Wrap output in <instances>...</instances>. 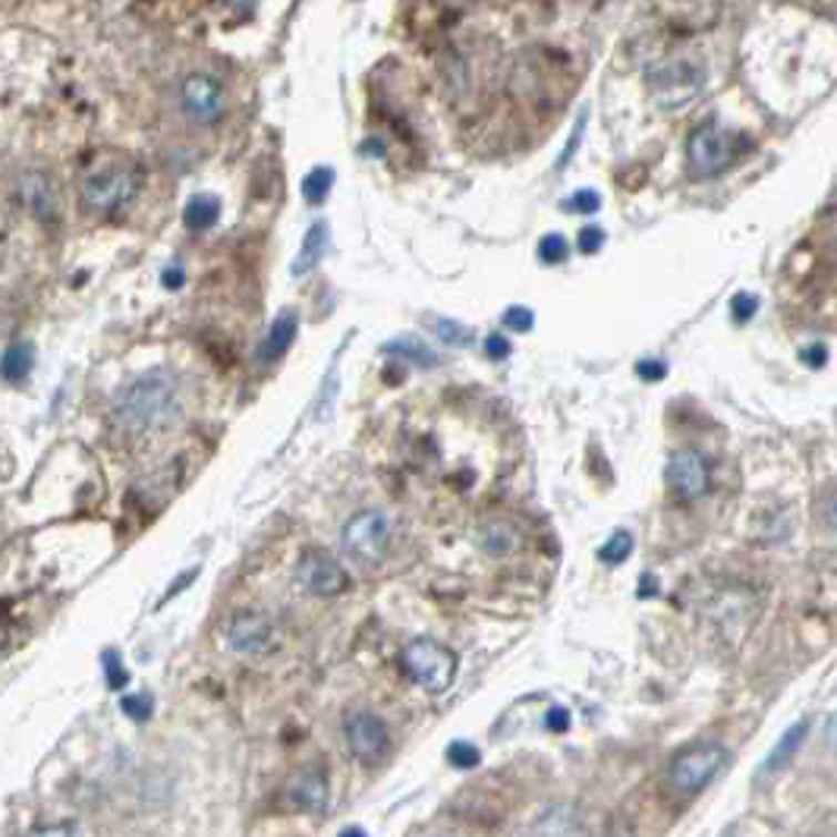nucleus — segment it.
<instances>
[{"label":"nucleus","mask_w":837,"mask_h":837,"mask_svg":"<svg viewBox=\"0 0 837 837\" xmlns=\"http://www.w3.org/2000/svg\"><path fill=\"white\" fill-rule=\"evenodd\" d=\"M806 737H809V721H797L784 737L778 741V746L768 753V759H765V765H762V778H772V775H778V772H784L790 762H794V756L799 753V746L806 743Z\"/></svg>","instance_id":"17"},{"label":"nucleus","mask_w":837,"mask_h":837,"mask_svg":"<svg viewBox=\"0 0 837 837\" xmlns=\"http://www.w3.org/2000/svg\"><path fill=\"white\" fill-rule=\"evenodd\" d=\"M649 92L662 108H683L693 98H700L705 85V67L693 58H674L664 60L659 67L649 70Z\"/></svg>","instance_id":"5"},{"label":"nucleus","mask_w":837,"mask_h":837,"mask_svg":"<svg viewBox=\"0 0 837 837\" xmlns=\"http://www.w3.org/2000/svg\"><path fill=\"white\" fill-rule=\"evenodd\" d=\"M486 353L491 359H507V356L513 353V344L507 340L504 334H491L486 340Z\"/></svg>","instance_id":"36"},{"label":"nucleus","mask_w":837,"mask_h":837,"mask_svg":"<svg viewBox=\"0 0 837 837\" xmlns=\"http://www.w3.org/2000/svg\"><path fill=\"white\" fill-rule=\"evenodd\" d=\"M630 554H633V535H630L626 529H621V532H614V535L604 542L602 551H599V561H602V564L617 566L623 564Z\"/></svg>","instance_id":"23"},{"label":"nucleus","mask_w":837,"mask_h":837,"mask_svg":"<svg viewBox=\"0 0 837 837\" xmlns=\"http://www.w3.org/2000/svg\"><path fill=\"white\" fill-rule=\"evenodd\" d=\"M120 712H123L126 718L145 724V721L155 715V696H152V693H130V696L120 700Z\"/></svg>","instance_id":"25"},{"label":"nucleus","mask_w":837,"mask_h":837,"mask_svg":"<svg viewBox=\"0 0 837 837\" xmlns=\"http://www.w3.org/2000/svg\"><path fill=\"white\" fill-rule=\"evenodd\" d=\"M570 724H573V715L566 712L564 705H554V708H548L545 727L551 731V734H566V731H570Z\"/></svg>","instance_id":"33"},{"label":"nucleus","mask_w":837,"mask_h":837,"mask_svg":"<svg viewBox=\"0 0 837 837\" xmlns=\"http://www.w3.org/2000/svg\"><path fill=\"white\" fill-rule=\"evenodd\" d=\"M404 671L409 674V681L419 683L426 693L441 696L457 677V655L448 645L435 643V640H416L404 649Z\"/></svg>","instance_id":"6"},{"label":"nucleus","mask_w":837,"mask_h":837,"mask_svg":"<svg viewBox=\"0 0 837 837\" xmlns=\"http://www.w3.org/2000/svg\"><path fill=\"white\" fill-rule=\"evenodd\" d=\"M73 825H54V828H35V835H73Z\"/></svg>","instance_id":"40"},{"label":"nucleus","mask_w":837,"mask_h":837,"mask_svg":"<svg viewBox=\"0 0 837 837\" xmlns=\"http://www.w3.org/2000/svg\"><path fill=\"white\" fill-rule=\"evenodd\" d=\"M636 375L643 381H664L667 378V363H662V359H640L636 363Z\"/></svg>","instance_id":"34"},{"label":"nucleus","mask_w":837,"mask_h":837,"mask_svg":"<svg viewBox=\"0 0 837 837\" xmlns=\"http://www.w3.org/2000/svg\"><path fill=\"white\" fill-rule=\"evenodd\" d=\"M180 404L176 378L167 369L145 371L114 404V416L130 431H152L171 422Z\"/></svg>","instance_id":"1"},{"label":"nucleus","mask_w":837,"mask_h":837,"mask_svg":"<svg viewBox=\"0 0 837 837\" xmlns=\"http://www.w3.org/2000/svg\"><path fill=\"white\" fill-rule=\"evenodd\" d=\"M180 101H183L186 118L195 120V123H202V126H212V123H217V120L224 118V111H227L224 85H221L215 76H208V73H193V76L183 79Z\"/></svg>","instance_id":"8"},{"label":"nucleus","mask_w":837,"mask_h":837,"mask_svg":"<svg viewBox=\"0 0 837 837\" xmlns=\"http://www.w3.org/2000/svg\"><path fill=\"white\" fill-rule=\"evenodd\" d=\"M227 3H234V7H253L255 0H227Z\"/></svg>","instance_id":"43"},{"label":"nucleus","mask_w":837,"mask_h":837,"mask_svg":"<svg viewBox=\"0 0 837 837\" xmlns=\"http://www.w3.org/2000/svg\"><path fill=\"white\" fill-rule=\"evenodd\" d=\"M195 576H198V566H193V570H186V573H183V576H176L174 583H171V589H167V595H164V599H161V604H164V602H171V599H176V595H180V592H183V589H186V585L195 583Z\"/></svg>","instance_id":"38"},{"label":"nucleus","mask_w":837,"mask_h":837,"mask_svg":"<svg viewBox=\"0 0 837 837\" xmlns=\"http://www.w3.org/2000/svg\"><path fill=\"white\" fill-rule=\"evenodd\" d=\"M504 325L510 331L529 334L535 328V315H532V309H527V306H510V309L504 312Z\"/></svg>","instance_id":"31"},{"label":"nucleus","mask_w":837,"mask_h":837,"mask_svg":"<svg viewBox=\"0 0 837 837\" xmlns=\"http://www.w3.org/2000/svg\"><path fill=\"white\" fill-rule=\"evenodd\" d=\"M564 208L573 212V215H595L602 208V195L595 193V190H580V193H573L566 198Z\"/></svg>","instance_id":"29"},{"label":"nucleus","mask_w":837,"mask_h":837,"mask_svg":"<svg viewBox=\"0 0 837 837\" xmlns=\"http://www.w3.org/2000/svg\"><path fill=\"white\" fill-rule=\"evenodd\" d=\"M566 255H570V246H566L564 236L561 234L542 236V243H539V258H542L545 265H561V262H566Z\"/></svg>","instance_id":"28"},{"label":"nucleus","mask_w":837,"mask_h":837,"mask_svg":"<svg viewBox=\"0 0 837 837\" xmlns=\"http://www.w3.org/2000/svg\"><path fill=\"white\" fill-rule=\"evenodd\" d=\"M741 155V136L721 130L718 123H702L686 142V164L696 180H712L724 174Z\"/></svg>","instance_id":"4"},{"label":"nucleus","mask_w":837,"mask_h":837,"mask_svg":"<svg viewBox=\"0 0 837 837\" xmlns=\"http://www.w3.org/2000/svg\"><path fill=\"white\" fill-rule=\"evenodd\" d=\"M35 369V344L32 340H13L0 356V381L22 385Z\"/></svg>","instance_id":"16"},{"label":"nucleus","mask_w":837,"mask_h":837,"mask_svg":"<svg viewBox=\"0 0 837 837\" xmlns=\"http://www.w3.org/2000/svg\"><path fill=\"white\" fill-rule=\"evenodd\" d=\"M602 246H604V231H602V227H583V231H580V249H583L585 255L599 253Z\"/></svg>","instance_id":"35"},{"label":"nucleus","mask_w":837,"mask_h":837,"mask_svg":"<svg viewBox=\"0 0 837 837\" xmlns=\"http://www.w3.org/2000/svg\"><path fill=\"white\" fill-rule=\"evenodd\" d=\"M448 3H469V0H448Z\"/></svg>","instance_id":"44"},{"label":"nucleus","mask_w":837,"mask_h":837,"mask_svg":"<svg viewBox=\"0 0 837 837\" xmlns=\"http://www.w3.org/2000/svg\"><path fill=\"white\" fill-rule=\"evenodd\" d=\"M3 649H7V630L0 626V655H3Z\"/></svg>","instance_id":"42"},{"label":"nucleus","mask_w":837,"mask_h":837,"mask_svg":"<svg viewBox=\"0 0 837 837\" xmlns=\"http://www.w3.org/2000/svg\"><path fill=\"white\" fill-rule=\"evenodd\" d=\"M363 152H371V155L378 157V155H385V145H381L378 139H371V142H366V145H363Z\"/></svg>","instance_id":"41"},{"label":"nucleus","mask_w":837,"mask_h":837,"mask_svg":"<svg viewBox=\"0 0 837 837\" xmlns=\"http://www.w3.org/2000/svg\"><path fill=\"white\" fill-rule=\"evenodd\" d=\"M344 548L356 564L375 566L388 558L390 523L381 510H363L344 527Z\"/></svg>","instance_id":"7"},{"label":"nucleus","mask_w":837,"mask_h":837,"mask_svg":"<svg viewBox=\"0 0 837 837\" xmlns=\"http://www.w3.org/2000/svg\"><path fill=\"white\" fill-rule=\"evenodd\" d=\"M347 743L359 762H378L388 753L390 737L385 721L371 712H353L347 718Z\"/></svg>","instance_id":"11"},{"label":"nucleus","mask_w":837,"mask_h":837,"mask_svg":"<svg viewBox=\"0 0 837 837\" xmlns=\"http://www.w3.org/2000/svg\"><path fill=\"white\" fill-rule=\"evenodd\" d=\"M217 217H221V202H217L215 195H193L186 202V208H183V224L190 231H195V234L212 231L217 224Z\"/></svg>","instance_id":"19"},{"label":"nucleus","mask_w":837,"mask_h":837,"mask_svg":"<svg viewBox=\"0 0 837 837\" xmlns=\"http://www.w3.org/2000/svg\"><path fill=\"white\" fill-rule=\"evenodd\" d=\"M667 486L681 501H700L712 486V469L700 450H674L667 460Z\"/></svg>","instance_id":"10"},{"label":"nucleus","mask_w":837,"mask_h":837,"mask_svg":"<svg viewBox=\"0 0 837 837\" xmlns=\"http://www.w3.org/2000/svg\"><path fill=\"white\" fill-rule=\"evenodd\" d=\"M296 580L299 585L312 592V595H321V599H331V595H340L347 589V573L344 566L337 564L331 551L325 548H312L299 558L296 564Z\"/></svg>","instance_id":"9"},{"label":"nucleus","mask_w":837,"mask_h":837,"mask_svg":"<svg viewBox=\"0 0 837 837\" xmlns=\"http://www.w3.org/2000/svg\"><path fill=\"white\" fill-rule=\"evenodd\" d=\"M272 643V621L265 614H255V611H243L236 614L231 626H227V645L234 652H243V655H253V652H262L265 645Z\"/></svg>","instance_id":"12"},{"label":"nucleus","mask_w":837,"mask_h":837,"mask_svg":"<svg viewBox=\"0 0 837 837\" xmlns=\"http://www.w3.org/2000/svg\"><path fill=\"white\" fill-rule=\"evenodd\" d=\"M328 239H331V231H328V224L325 221H318V224H312L309 234L303 239V249L296 255V262H293L290 274L293 277H306V274L325 258L328 253Z\"/></svg>","instance_id":"18"},{"label":"nucleus","mask_w":837,"mask_h":837,"mask_svg":"<svg viewBox=\"0 0 837 837\" xmlns=\"http://www.w3.org/2000/svg\"><path fill=\"white\" fill-rule=\"evenodd\" d=\"M727 762V749L721 743H702V746H690L674 756V762L667 765V787L677 797H696L702 794L721 768Z\"/></svg>","instance_id":"3"},{"label":"nucleus","mask_w":837,"mask_h":837,"mask_svg":"<svg viewBox=\"0 0 837 837\" xmlns=\"http://www.w3.org/2000/svg\"><path fill=\"white\" fill-rule=\"evenodd\" d=\"M139 183H142V176L126 161L98 164L82 180V202L98 215H111V212H120L123 205H130L136 198Z\"/></svg>","instance_id":"2"},{"label":"nucleus","mask_w":837,"mask_h":837,"mask_svg":"<svg viewBox=\"0 0 837 837\" xmlns=\"http://www.w3.org/2000/svg\"><path fill=\"white\" fill-rule=\"evenodd\" d=\"M296 331H299V315L293 309L280 312V315L274 318L272 331L265 337V344L255 353V359H258V363H277V359H284L287 350L293 347V340H296Z\"/></svg>","instance_id":"14"},{"label":"nucleus","mask_w":837,"mask_h":837,"mask_svg":"<svg viewBox=\"0 0 837 837\" xmlns=\"http://www.w3.org/2000/svg\"><path fill=\"white\" fill-rule=\"evenodd\" d=\"M385 353L400 356V359H407V363H416V366H422V369H435V366H438V353L431 350L426 340H416V337H397V340L385 344Z\"/></svg>","instance_id":"20"},{"label":"nucleus","mask_w":837,"mask_h":837,"mask_svg":"<svg viewBox=\"0 0 837 837\" xmlns=\"http://www.w3.org/2000/svg\"><path fill=\"white\" fill-rule=\"evenodd\" d=\"M583 133H585V114H580V120H576V126H573V136H570V142H566V149L561 152V157H558V171H564L566 164L573 161V155H576V149H580V142H583Z\"/></svg>","instance_id":"32"},{"label":"nucleus","mask_w":837,"mask_h":837,"mask_svg":"<svg viewBox=\"0 0 837 837\" xmlns=\"http://www.w3.org/2000/svg\"><path fill=\"white\" fill-rule=\"evenodd\" d=\"M448 762L453 765V768H463V772H469V768H479L482 753H479V746H476V743L453 741L448 746Z\"/></svg>","instance_id":"27"},{"label":"nucleus","mask_w":837,"mask_h":837,"mask_svg":"<svg viewBox=\"0 0 837 837\" xmlns=\"http://www.w3.org/2000/svg\"><path fill=\"white\" fill-rule=\"evenodd\" d=\"M825 359H828V353H825V347H809V350H803V363H809L813 369H818V366H825Z\"/></svg>","instance_id":"39"},{"label":"nucleus","mask_w":837,"mask_h":837,"mask_svg":"<svg viewBox=\"0 0 837 837\" xmlns=\"http://www.w3.org/2000/svg\"><path fill=\"white\" fill-rule=\"evenodd\" d=\"M22 198H25V208L39 221H51L58 217V186L51 183L48 174H29L25 183H22Z\"/></svg>","instance_id":"15"},{"label":"nucleus","mask_w":837,"mask_h":837,"mask_svg":"<svg viewBox=\"0 0 837 837\" xmlns=\"http://www.w3.org/2000/svg\"><path fill=\"white\" fill-rule=\"evenodd\" d=\"M431 331L438 334L445 344H450V347H469V344H472V328L453 321V318H438V321H431Z\"/></svg>","instance_id":"26"},{"label":"nucleus","mask_w":837,"mask_h":837,"mask_svg":"<svg viewBox=\"0 0 837 837\" xmlns=\"http://www.w3.org/2000/svg\"><path fill=\"white\" fill-rule=\"evenodd\" d=\"M479 542H482V548H486L488 554L501 558V554H510V551H517V548H520V535L507 527V523H491V527L482 529Z\"/></svg>","instance_id":"21"},{"label":"nucleus","mask_w":837,"mask_h":837,"mask_svg":"<svg viewBox=\"0 0 837 837\" xmlns=\"http://www.w3.org/2000/svg\"><path fill=\"white\" fill-rule=\"evenodd\" d=\"M759 312V296L756 293H737L734 299H731V315H734V321L737 325H746V321H753V315Z\"/></svg>","instance_id":"30"},{"label":"nucleus","mask_w":837,"mask_h":837,"mask_svg":"<svg viewBox=\"0 0 837 837\" xmlns=\"http://www.w3.org/2000/svg\"><path fill=\"white\" fill-rule=\"evenodd\" d=\"M331 190H334L331 167H315V171H309L306 180H303V198H306L309 205H321Z\"/></svg>","instance_id":"22"},{"label":"nucleus","mask_w":837,"mask_h":837,"mask_svg":"<svg viewBox=\"0 0 837 837\" xmlns=\"http://www.w3.org/2000/svg\"><path fill=\"white\" fill-rule=\"evenodd\" d=\"M101 664H104V681H108V686H111L114 693L130 686V671L123 667V655H120L118 649H108V652L101 655Z\"/></svg>","instance_id":"24"},{"label":"nucleus","mask_w":837,"mask_h":837,"mask_svg":"<svg viewBox=\"0 0 837 837\" xmlns=\"http://www.w3.org/2000/svg\"><path fill=\"white\" fill-rule=\"evenodd\" d=\"M287 803L293 809H303L309 816H325L328 809V780L321 772L306 768L287 784Z\"/></svg>","instance_id":"13"},{"label":"nucleus","mask_w":837,"mask_h":837,"mask_svg":"<svg viewBox=\"0 0 837 837\" xmlns=\"http://www.w3.org/2000/svg\"><path fill=\"white\" fill-rule=\"evenodd\" d=\"M161 284H164L167 290H180V287L186 284V272H183V265H167L164 274H161Z\"/></svg>","instance_id":"37"}]
</instances>
